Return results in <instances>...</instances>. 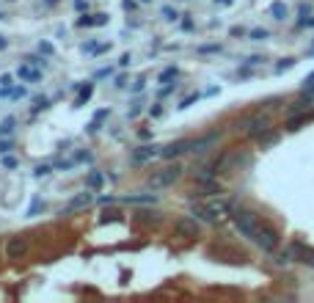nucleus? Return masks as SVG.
I'll return each instance as SVG.
<instances>
[{
  "label": "nucleus",
  "mask_w": 314,
  "mask_h": 303,
  "mask_svg": "<svg viewBox=\"0 0 314 303\" xmlns=\"http://www.w3.org/2000/svg\"><path fill=\"white\" fill-rule=\"evenodd\" d=\"M231 220H234V226H237V229L248 240H254L256 234H259V229H262V220L256 218L254 212H248V209H240V207L231 209Z\"/></svg>",
  "instance_id": "obj_1"
},
{
  "label": "nucleus",
  "mask_w": 314,
  "mask_h": 303,
  "mask_svg": "<svg viewBox=\"0 0 314 303\" xmlns=\"http://www.w3.org/2000/svg\"><path fill=\"white\" fill-rule=\"evenodd\" d=\"M179 174H182L179 166H168V168H163V171L152 174V177H149V185H152V188H168V185H174L179 179Z\"/></svg>",
  "instance_id": "obj_2"
},
{
  "label": "nucleus",
  "mask_w": 314,
  "mask_h": 303,
  "mask_svg": "<svg viewBox=\"0 0 314 303\" xmlns=\"http://www.w3.org/2000/svg\"><path fill=\"white\" fill-rule=\"evenodd\" d=\"M254 243L259 245L262 251L273 254V251L279 248V234H276V229H273V226H265V223H262V229H259V234L254 237Z\"/></svg>",
  "instance_id": "obj_3"
},
{
  "label": "nucleus",
  "mask_w": 314,
  "mask_h": 303,
  "mask_svg": "<svg viewBox=\"0 0 314 303\" xmlns=\"http://www.w3.org/2000/svg\"><path fill=\"white\" fill-rule=\"evenodd\" d=\"M185 152H193V141H174V143H168L166 149H160V155L166 157V160H174V157L185 155Z\"/></svg>",
  "instance_id": "obj_4"
},
{
  "label": "nucleus",
  "mask_w": 314,
  "mask_h": 303,
  "mask_svg": "<svg viewBox=\"0 0 314 303\" xmlns=\"http://www.w3.org/2000/svg\"><path fill=\"white\" fill-rule=\"evenodd\" d=\"M174 229H177L179 237H199V223H196V218H179L177 223H174Z\"/></svg>",
  "instance_id": "obj_5"
},
{
  "label": "nucleus",
  "mask_w": 314,
  "mask_h": 303,
  "mask_svg": "<svg viewBox=\"0 0 314 303\" xmlns=\"http://www.w3.org/2000/svg\"><path fill=\"white\" fill-rule=\"evenodd\" d=\"M25 251H28V243H25L22 237H11L6 245V254L8 259H19V256H25Z\"/></svg>",
  "instance_id": "obj_6"
},
{
  "label": "nucleus",
  "mask_w": 314,
  "mask_h": 303,
  "mask_svg": "<svg viewBox=\"0 0 314 303\" xmlns=\"http://www.w3.org/2000/svg\"><path fill=\"white\" fill-rule=\"evenodd\" d=\"M265 130H270V121H267L265 116H256V119L248 121V130H245V132H248L251 138H259Z\"/></svg>",
  "instance_id": "obj_7"
},
{
  "label": "nucleus",
  "mask_w": 314,
  "mask_h": 303,
  "mask_svg": "<svg viewBox=\"0 0 314 303\" xmlns=\"http://www.w3.org/2000/svg\"><path fill=\"white\" fill-rule=\"evenodd\" d=\"M157 155H160L157 146H138L135 152H132V163H146V160H152V157H157Z\"/></svg>",
  "instance_id": "obj_8"
},
{
  "label": "nucleus",
  "mask_w": 314,
  "mask_h": 303,
  "mask_svg": "<svg viewBox=\"0 0 314 303\" xmlns=\"http://www.w3.org/2000/svg\"><path fill=\"white\" fill-rule=\"evenodd\" d=\"M17 78L25 80V83H39V80H42V75H39V72H36L30 64H25V66H19V69H17Z\"/></svg>",
  "instance_id": "obj_9"
},
{
  "label": "nucleus",
  "mask_w": 314,
  "mask_h": 303,
  "mask_svg": "<svg viewBox=\"0 0 314 303\" xmlns=\"http://www.w3.org/2000/svg\"><path fill=\"white\" fill-rule=\"evenodd\" d=\"M91 204V193L86 191V193H80L77 199H72L69 204H66V212H75V209H80V207H89Z\"/></svg>",
  "instance_id": "obj_10"
},
{
  "label": "nucleus",
  "mask_w": 314,
  "mask_h": 303,
  "mask_svg": "<svg viewBox=\"0 0 314 303\" xmlns=\"http://www.w3.org/2000/svg\"><path fill=\"white\" fill-rule=\"evenodd\" d=\"M124 202L127 204H154L157 196H154V193H141V196H127Z\"/></svg>",
  "instance_id": "obj_11"
},
{
  "label": "nucleus",
  "mask_w": 314,
  "mask_h": 303,
  "mask_svg": "<svg viewBox=\"0 0 314 303\" xmlns=\"http://www.w3.org/2000/svg\"><path fill=\"white\" fill-rule=\"evenodd\" d=\"M102 182H105V177H102L100 171H91L89 177H86V188H91V191H97V188H102Z\"/></svg>",
  "instance_id": "obj_12"
},
{
  "label": "nucleus",
  "mask_w": 314,
  "mask_h": 303,
  "mask_svg": "<svg viewBox=\"0 0 314 303\" xmlns=\"http://www.w3.org/2000/svg\"><path fill=\"white\" fill-rule=\"evenodd\" d=\"M91 94H94V83H86V89L80 91V97L75 100V107H80V105H86V102L91 100Z\"/></svg>",
  "instance_id": "obj_13"
},
{
  "label": "nucleus",
  "mask_w": 314,
  "mask_h": 303,
  "mask_svg": "<svg viewBox=\"0 0 314 303\" xmlns=\"http://www.w3.org/2000/svg\"><path fill=\"white\" fill-rule=\"evenodd\" d=\"M276 141H279V135H276L273 130H265L259 135V143H262V146H270V143H276Z\"/></svg>",
  "instance_id": "obj_14"
},
{
  "label": "nucleus",
  "mask_w": 314,
  "mask_h": 303,
  "mask_svg": "<svg viewBox=\"0 0 314 303\" xmlns=\"http://www.w3.org/2000/svg\"><path fill=\"white\" fill-rule=\"evenodd\" d=\"M177 75H179L177 66H168V69H163V72H160V78H157V80H160V83H168V80H174Z\"/></svg>",
  "instance_id": "obj_15"
},
{
  "label": "nucleus",
  "mask_w": 314,
  "mask_h": 303,
  "mask_svg": "<svg viewBox=\"0 0 314 303\" xmlns=\"http://www.w3.org/2000/svg\"><path fill=\"white\" fill-rule=\"evenodd\" d=\"M270 14H276V19H284L287 17V6H284V3H273Z\"/></svg>",
  "instance_id": "obj_16"
},
{
  "label": "nucleus",
  "mask_w": 314,
  "mask_h": 303,
  "mask_svg": "<svg viewBox=\"0 0 314 303\" xmlns=\"http://www.w3.org/2000/svg\"><path fill=\"white\" fill-rule=\"evenodd\" d=\"M77 25H80V28H91V25H97V14H91V17H80L77 19Z\"/></svg>",
  "instance_id": "obj_17"
},
{
  "label": "nucleus",
  "mask_w": 314,
  "mask_h": 303,
  "mask_svg": "<svg viewBox=\"0 0 314 303\" xmlns=\"http://www.w3.org/2000/svg\"><path fill=\"white\" fill-rule=\"evenodd\" d=\"M251 39H254V42H262V39H267V30H262V28H254V30H251Z\"/></svg>",
  "instance_id": "obj_18"
},
{
  "label": "nucleus",
  "mask_w": 314,
  "mask_h": 303,
  "mask_svg": "<svg viewBox=\"0 0 314 303\" xmlns=\"http://www.w3.org/2000/svg\"><path fill=\"white\" fill-rule=\"evenodd\" d=\"M39 53H42V55H53L55 47H53L50 42H39Z\"/></svg>",
  "instance_id": "obj_19"
},
{
  "label": "nucleus",
  "mask_w": 314,
  "mask_h": 303,
  "mask_svg": "<svg viewBox=\"0 0 314 303\" xmlns=\"http://www.w3.org/2000/svg\"><path fill=\"white\" fill-rule=\"evenodd\" d=\"M36 177H50V174H53V168H50V166H36Z\"/></svg>",
  "instance_id": "obj_20"
},
{
  "label": "nucleus",
  "mask_w": 314,
  "mask_h": 303,
  "mask_svg": "<svg viewBox=\"0 0 314 303\" xmlns=\"http://www.w3.org/2000/svg\"><path fill=\"white\" fill-rule=\"evenodd\" d=\"M3 166H6V168H17L19 163H17V157H11V155H3Z\"/></svg>",
  "instance_id": "obj_21"
},
{
  "label": "nucleus",
  "mask_w": 314,
  "mask_h": 303,
  "mask_svg": "<svg viewBox=\"0 0 314 303\" xmlns=\"http://www.w3.org/2000/svg\"><path fill=\"white\" fill-rule=\"evenodd\" d=\"M292 64H295V58H284V61H281L279 66H276V72H287V69H290Z\"/></svg>",
  "instance_id": "obj_22"
},
{
  "label": "nucleus",
  "mask_w": 314,
  "mask_h": 303,
  "mask_svg": "<svg viewBox=\"0 0 314 303\" xmlns=\"http://www.w3.org/2000/svg\"><path fill=\"white\" fill-rule=\"evenodd\" d=\"M163 17H166L168 22H174V19H177V11H174L171 6H166V8H163Z\"/></svg>",
  "instance_id": "obj_23"
},
{
  "label": "nucleus",
  "mask_w": 314,
  "mask_h": 303,
  "mask_svg": "<svg viewBox=\"0 0 314 303\" xmlns=\"http://www.w3.org/2000/svg\"><path fill=\"white\" fill-rule=\"evenodd\" d=\"M28 94V91L22 89V86H19V89H8V97H14V100H19V97H25Z\"/></svg>",
  "instance_id": "obj_24"
},
{
  "label": "nucleus",
  "mask_w": 314,
  "mask_h": 303,
  "mask_svg": "<svg viewBox=\"0 0 314 303\" xmlns=\"http://www.w3.org/2000/svg\"><path fill=\"white\" fill-rule=\"evenodd\" d=\"M11 141H0V155H8V152H11Z\"/></svg>",
  "instance_id": "obj_25"
},
{
  "label": "nucleus",
  "mask_w": 314,
  "mask_h": 303,
  "mask_svg": "<svg viewBox=\"0 0 314 303\" xmlns=\"http://www.w3.org/2000/svg\"><path fill=\"white\" fill-rule=\"evenodd\" d=\"M196 100H199V94H190L188 100H182V105H179V107H182V110H185V107H190V105H193Z\"/></svg>",
  "instance_id": "obj_26"
},
{
  "label": "nucleus",
  "mask_w": 314,
  "mask_h": 303,
  "mask_svg": "<svg viewBox=\"0 0 314 303\" xmlns=\"http://www.w3.org/2000/svg\"><path fill=\"white\" fill-rule=\"evenodd\" d=\"M44 107H50V100H47V97H42V100H36V110H44Z\"/></svg>",
  "instance_id": "obj_27"
},
{
  "label": "nucleus",
  "mask_w": 314,
  "mask_h": 303,
  "mask_svg": "<svg viewBox=\"0 0 314 303\" xmlns=\"http://www.w3.org/2000/svg\"><path fill=\"white\" fill-rule=\"evenodd\" d=\"M72 166H75V160H66V163H58V166H55V168H58V171H69V168Z\"/></svg>",
  "instance_id": "obj_28"
},
{
  "label": "nucleus",
  "mask_w": 314,
  "mask_h": 303,
  "mask_svg": "<svg viewBox=\"0 0 314 303\" xmlns=\"http://www.w3.org/2000/svg\"><path fill=\"white\" fill-rule=\"evenodd\" d=\"M75 8L77 11H89V3L86 0H75Z\"/></svg>",
  "instance_id": "obj_29"
},
{
  "label": "nucleus",
  "mask_w": 314,
  "mask_h": 303,
  "mask_svg": "<svg viewBox=\"0 0 314 303\" xmlns=\"http://www.w3.org/2000/svg\"><path fill=\"white\" fill-rule=\"evenodd\" d=\"M143 86H146V80L138 78V80H135V86H132V91H143Z\"/></svg>",
  "instance_id": "obj_30"
},
{
  "label": "nucleus",
  "mask_w": 314,
  "mask_h": 303,
  "mask_svg": "<svg viewBox=\"0 0 314 303\" xmlns=\"http://www.w3.org/2000/svg\"><path fill=\"white\" fill-rule=\"evenodd\" d=\"M0 86H6L8 89V86H11V75H3V78H0Z\"/></svg>",
  "instance_id": "obj_31"
},
{
  "label": "nucleus",
  "mask_w": 314,
  "mask_h": 303,
  "mask_svg": "<svg viewBox=\"0 0 314 303\" xmlns=\"http://www.w3.org/2000/svg\"><path fill=\"white\" fill-rule=\"evenodd\" d=\"M107 22V14H97V25H105Z\"/></svg>",
  "instance_id": "obj_32"
},
{
  "label": "nucleus",
  "mask_w": 314,
  "mask_h": 303,
  "mask_svg": "<svg viewBox=\"0 0 314 303\" xmlns=\"http://www.w3.org/2000/svg\"><path fill=\"white\" fill-rule=\"evenodd\" d=\"M124 8L127 11H132V8H135V0H124Z\"/></svg>",
  "instance_id": "obj_33"
},
{
  "label": "nucleus",
  "mask_w": 314,
  "mask_h": 303,
  "mask_svg": "<svg viewBox=\"0 0 314 303\" xmlns=\"http://www.w3.org/2000/svg\"><path fill=\"white\" fill-rule=\"evenodd\" d=\"M8 47V42H6V36H0V50H6Z\"/></svg>",
  "instance_id": "obj_34"
},
{
  "label": "nucleus",
  "mask_w": 314,
  "mask_h": 303,
  "mask_svg": "<svg viewBox=\"0 0 314 303\" xmlns=\"http://www.w3.org/2000/svg\"><path fill=\"white\" fill-rule=\"evenodd\" d=\"M306 83H314V72H312V75H309V78H306Z\"/></svg>",
  "instance_id": "obj_35"
},
{
  "label": "nucleus",
  "mask_w": 314,
  "mask_h": 303,
  "mask_svg": "<svg viewBox=\"0 0 314 303\" xmlns=\"http://www.w3.org/2000/svg\"><path fill=\"white\" fill-rule=\"evenodd\" d=\"M218 3H220V6H229V3H231V0H218Z\"/></svg>",
  "instance_id": "obj_36"
},
{
  "label": "nucleus",
  "mask_w": 314,
  "mask_h": 303,
  "mask_svg": "<svg viewBox=\"0 0 314 303\" xmlns=\"http://www.w3.org/2000/svg\"><path fill=\"white\" fill-rule=\"evenodd\" d=\"M0 19H3V11H0Z\"/></svg>",
  "instance_id": "obj_37"
},
{
  "label": "nucleus",
  "mask_w": 314,
  "mask_h": 303,
  "mask_svg": "<svg viewBox=\"0 0 314 303\" xmlns=\"http://www.w3.org/2000/svg\"><path fill=\"white\" fill-rule=\"evenodd\" d=\"M141 3H149V0H141Z\"/></svg>",
  "instance_id": "obj_38"
},
{
  "label": "nucleus",
  "mask_w": 314,
  "mask_h": 303,
  "mask_svg": "<svg viewBox=\"0 0 314 303\" xmlns=\"http://www.w3.org/2000/svg\"><path fill=\"white\" fill-rule=\"evenodd\" d=\"M50 3H55V0H50Z\"/></svg>",
  "instance_id": "obj_39"
}]
</instances>
